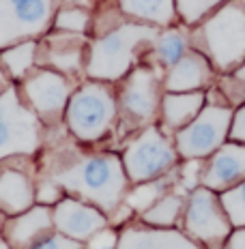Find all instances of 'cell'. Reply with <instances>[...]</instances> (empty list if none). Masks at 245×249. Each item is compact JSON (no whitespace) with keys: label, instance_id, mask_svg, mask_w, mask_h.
Segmentation results:
<instances>
[{"label":"cell","instance_id":"cell-1","mask_svg":"<svg viewBox=\"0 0 245 249\" xmlns=\"http://www.w3.org/2000/svg\"><path fill=\"white\" fill-rule=\"evenodd\" d=\"M45 178L62 191L99 206L103 213H114L127 194V174L123 159L112 153H82L60 146L48 155Z\"/></svg>","mask_w":245,"mask_h":249},{"label":"cell","instance_id":"cell-2","mask_svg":"<svg viewBox=\"0 0 245 249\" xmlns=\"http://www.w3.org/2000/svg\"><path fill=\"white\" fill-rule=\"evenodd\" d=\"M157 39V30L144 24H118L99 39L91 41L86 56V75L99 82H114L129 73L135 50Z\"/></svg>","mask_w":245,"mask_h":249},{"label":"cell","instance_id":"cell-3","mask_svg":"<svg viewBox=\"0 0 245 249\" xmlns=\"http://www.w3.org/2000/svg\"><path fill=\"white\" fill-rule=\"evenodd\" d=\"M118 116L116 95L108 82L88 80L77 86L65 110V124L77 142L93 144L108 136Z\"/></svg>","mask_w":245,"mask_h":249},{"label":"cell","instance_id":"cell-4","mask_svg":"<svg viewBox=\"0 0 245 249\" xmlns=\"http://www.w3.org/2000/svg\"><path fill=\"white\" fill-rule=\"evenodd\" d=\"M41 146V121L15 84L0 90V161L30 157Z\"/></svg>","mask_w":245,"mask_h":249},{"label":"cell","instance_id":"cell-5","mask_svg":"<svg viewBox=\"0 0 245 249\" xmlns=\"http://www.w3.org/2000/svg\"><path fill=\"white\" fill-rule=\"evenodd\" d=\"M60 0H0V50L50 30Z\"/></svg>","mask_w":245,"mask_h":249},{"label":"cell","instance_id":"cell-6","mask_svg":"<svg viewBox=\"0 0 245 249\" xmlns=\"http://www.w3.org/2000/svg\"><path fill=\"white\" fill-rule=\"evenodd\" d=\"M19 90L41 123L56 124L65 116L67 103L74 95L75 86L60 71H54L50 67H39L19 82Z\"/></svg>","mask_w":245,"mask_h":249},{"label":"cell","instance_id":"cell-7","mask_svg":"<svg viewBox=\"0 0 245 249\" xmlns=\"http://www.w3.org/2000/svg\"><path fill=\"white\" fill-rule=\"evenodd\" d=\"M174 161L176 153L172 144L153 124H149L140 136H135L123 153L125 174L133 183H147V180L159 178L166 170L174 165Z\"/></svg>","mask_w":245,"mask_h":249},{"label":"cell","instance_id":"cell-8","mask_svg":"<svg viewBox=\"0 0 245 249\" xmlns=\"http://www.w3.org/2000/svg\"><path fill=\"white\" fill-rule=\"evenodd\" d=\"M207 48L222 69H230L245 56V11L228 4L205 26Z\"/></svg>","mask_w":245,"mask_h":249},{"label":"cell","instance_id":"cell-9","mask_svg":"<svg viewBox=\"0 0 245 249\" xmlns=\"http://www.w3.org/2000/svg\"><path fill=\"white\" fill-rule=\"evenodd\" d=\"M230 123V110L226 107H205L189 124L176 133V148L185 159H198L213 153L222 144Z\"/></svg>","mask_w":245,"mask_h":249},{"label":"cell","instance_id":"cell-10","mask_svg":"<svg viewBox=\"0 0 245 249\" xmlns=\"http://www.w3.org/2000/svg\"><path fill=\"white\" fill-rule=\"evenodd\" d=\"M118 114L125 124L140 127L153 121L159 106L157 77L151 69H133L118 95Z\"/></svg>","mask_w":245,"mask_h":249},{"label":"cell","instance_id":"cell-11","mask_svg":"<svg viewBox=\"0 0 245 249\" xmlns=\"http://www.w3.org/2000/svg\"><path fill=\"white\" fill-rule=\"evenodd\" d=\"M52 217H54L56 232L80 243L88 241L95 232L108 226L106 213L99 206L80 198H71V196H67L56 206H52Z\"/></svg>","mask_w":245,"mask_h":249},{"label":"cell","instance_id":"cell-12","mask_svg":"<svg viewBox=\"0 0 245 249\" xmlns=\"http://www.w3.org/2000/svg\"><path fill=\"white\" fill-rule=\"evenodd\" d=\"M88 43L86 35L52 30L43 43H39V62L65 75H77L86 69Z\"/></svg>","mask_w":245,"mask_h":249},{"label":"cell","instance_id":"cell-13","mask_svg":"<svg viewBox=\"0 0 245 249\" xmlns=\"http://www.w3.org/2000/svg\"><path fill=\"white\" fill-rule=\"evenodd\" d=\"M185 228L200 241H222L230 232V224L224 219L217 202L208 189H196L189 198L185 213Z\"/></svg>","mask_w":245,"mask_h":249},{"label":"cell","instance_id":"cell-14","mask_svg":"<svg viewBox=\"0 0 245 249\" xmlns=\"http://www.w3.org/2000/svg\"><path fill=\"white\" fill-rule=\"evenodd\" d=\"M4 241L11 249H28L41 238L52 234L54 228V217H52V206L35 204L28 211L19 213L15 217H9L4 221Z\"/></svg>","mask_w":245,"mask_h":249},{"label":"cell","instance_id":"cell-15","mask_svg":"<svg viewBox=\"0 0 245 249\" xmlns=\"http://www.w3.org/2000/svg\"><path fill=\"white\" fill-rule=\"evenodd\" d=\"M37 202V187L33 178L18 168H4L0 172V213L15 217L28 211Z\"/></svg>","mask_w":245,"mask_h":249},{"label":"cell","instance_id":"cell-16","mask_svg":"<svg viewBox=\"0 0 245 249\" xmlns=\"http://www.w3.org/2000/svg\"><path fill=\"white\" fill-rule=\"evenodd\" d=\"M116 249H200V247L174 230L125 228L118 234Z\"/></svg>","mask_w":245,"mask_h":249},{"label":"cell","instance_id":"cell-17","mask_svg":"<svg viewBox=\"0 0 245 249\" xmlns=\"http://www.w3.org/2000/svg\"><path fill=\"white\" fill-rule=\"evenodd\" d=\"M243 176H245V146L228 144L213 157L202 180H205L207 187L222 189V187H228L237 183V180H241Z\"/></svg>","mask_w":245,"mask_h":249},{"label":"cell","instance_id":"cell-18","mask_svg":"<svg viewBox=\"0 0 245 249\" xmlns=\"http://www.w3.org/2000/svg\"><path fill=\"white\" fill-rule=\"evenodd\" d=\"M208 80V65L200 54H185L183 58L170 67V73L166 77V88L170 92H187L205 86Z\"/></svg>","mask_w":245,"mask_h":249},{"label":"cell","instance_id":"cell-19","mask_svg":"<svg viewBox=\"0 0 245 249\" xmlns=\"http://www.w3.org/2000/svg\"><path fill=\"white\" fill-rule=\"evenodd\" d=\"M39 62V41L30 39L15 43L11 48L0 50V69L13 82H22L33 73L35 65Z\"/></svg>","mask_w":245,"mask_h":249},{"label":"cell","instance_id":"cell-20","mask_svg":"<svg viewBox=\"0 0 245 249\" xmlns=\"http://www.w3.org/2000/svg\"><path fill=\"white\" fill-rule=\"evenodd\" d=\"M205 97L202 92H168L161 101V112L168 127H185L196 118L200 112Z\"/></svg>","mask_w":245,"mask_h":249},{"label":"cell","instance_id":"cell-21","mask_svg":"<svg viewBox=\"0 0 245 249\" xmlns=\"http://www.w3.org/2000/svg\"><path fill=\"white\" fill-rule=\"evenodd\" d=\"M125 15L142 22L166 26L174 19V0H118Z\"/></svg>","mask_w":245,"mask_h":249},{"label":"cell","instance_id":"cell-22","mask_svg":"<svg viewBox=\"0 0 245 249\" xmlns=\"http://www.w3.org/2000/svg\"><path fill=\"white\" fill-rule=\"evenodd\" d=\"M91 11L86 7H77V4H58V11L54 15V30L60 33H75L86 35L91 28Z\"/></svg>","mask_w":245,"mask_h":249},{"label":"cell","instance_id":"cell-23","mask_svg":"<svg viewBox=\"0 0 245 249\" xmlns=\"http://www.w3.org/2000/svg\"><path fill=\"white\" fill-rule=\"evenodd\" d=\"M187 52V37L181 30H168L155 39V56L161 65L174 67Z\"/></svg>","mask_w":245,"mask_h":249},{"label":"cell","instance_id":"cell-24","mask_svg":"<svg viewBox=\"0 0 245 249\" xmlns=\"http://www.w3.org/2000/svg\"><path fill=\"white\" fill-rule=\"evenodd\" d=\"M181 209H183V200H181V196L166 194V196H161L149 211L142 213V219H144V224H149V226L166 228V226H172L176 221Z\"/></svg>","mask_w":245,"mask_h":249},{"label":"cell","instance_id":"cell-25","mask_svg":"<svg viewBox=\"0 0 245 249\" xmlns=\"http://www.w3.org/2000/svg\"><path fill=\"white\" fill-rule=\"evenodd\" d=\"M164 191H166V178L147 180V183H138V187H135L132 194L125 196V202H127L129 209L144 213L164 196Z\"/></svg>","mask_w":245,"mask_h":249},{"label":"cell","instance_id":"cell-26","mask_svg":"<svg viewBox=\"0 0 245 249\" xmlns=\"http://www.w3.org/2000/svg\"><path fill=\"white\" fill-rule=\"evenodd\" d=\"M222 202H224V209H226L228 217H230V224L234 228L245 226V183L226 191Z\"/></svg>","mask_w":245,"mask_h":249},{"label":"cell","instance_id":"cell-27","mask_svg":"<svg viewBox=\"0 0 245 249\" xmlns=\"http://www.w3.org/2000/svg\"><path fill=\"white\" fill-rule=\"evenodd\" d=\"M222 0H176V9H179L181 18L191 24L196 19H200L207 11H211Z\"/></svg>","mask_w":245,"mask_h":249},{"label":"cell","instance_id":"cell-28","mask_svg":"<svg viewBox=\"0 0 245 249\" xmlns=\"http://www.w3.org/2000/svg\"><path fill=\"white\" fill-rule=\"evenodd\" d=\"M28 249H84V245L80 241H74V238L60 234V232H52V234L41 238L39 243H35Z\"/></svg>","mask_w":245,"mask_h":249},{"label":"cell","instance_id":"cell-29","mask_svg":"<svg viewBox=\"0 0 245 249\" xmlns=\"http://www.w3.org/2000/svg\"><path fill=\"white\" fill-rule=\"evenodd\" d=\"M118 245V232L114 228H101L86 241L84 249H116Z\"/></svg>","mask_w":245,"mask_h":249},{"label":"cell","instance_id":"cell-30","mask_svg":"<svg viewBox=\"0 0 245 249\" xmlns=\"http://www.w3.org/2000/svg\"><path fill=\"white\" fill-rule=\"evenodd\" d=\"M62 200V189L50 178H43L37 187V202L43 206H56Z\"/></svg>","mask_w":245,"mask_h":249},{"label":"cell","instance_id":"cell-31","mask_svg":"<svg viewBox=\"0 0 245 249\" xmlns=\"http://www.w3.org/2000/svg\"><path fill=\"white\" fill-rule=\"evenodd\" d=\"M232 138H234V140H243V142H245V106L241 107V110H239L237 118H234Z\"/></svg>","mask_w":245,"mask_h":249},{"label":"cell","instance_id":"cell-32","mask_svg":"<svg viewBox=\"0 0 245 249\" xmlns=\"http://www.w3.org/2000/svg\"><path fill=\"white\" fill-rule=\"evenodd\" d=\"M228 249H245V230H237L230 236V243H228Z\"/></svg>","mask_w":245,"mask_h":249},{"label":"cell","instance_id":"cell-33","mask_svg":"<svg viewBox=\"0 0 245 249\" xmlns=\"http://www.w3.org/2000/svg\"><path fill=\"white\" fill-rule=\"evenodd\" d=\"M0 249H11V247H9V243L4 241V236H0Z\"/></svg>","mask_w":245,"mask_h":249},{"label":"cell","instance_id":"cell-34","mask_svg":"<svg viewBox=\"0 0 245 249\" xmlns=\"http://www.w3.org/2000/svg\"><path fill=\"white\" fill-rule=\"evenodd\" d=\"M239 77H241V80H245V65L241 67V69H239V73H237Z\"/></svg>","mask_w":245,"mask_h":249}]
</instances>
